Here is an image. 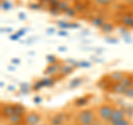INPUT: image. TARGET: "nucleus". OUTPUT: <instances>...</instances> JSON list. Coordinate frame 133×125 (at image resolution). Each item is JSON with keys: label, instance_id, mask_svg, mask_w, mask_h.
Here are the masks:
<instances>
[{"label": "nucleus", "instance_id": "nucleus-7", "mask_svg": "<svg viewBox=\"0 0 133 125\" xmlns=\"http://www.w3.org/2000/svg\"><path fill=\"white\" fill-rule=\"evenodd\" d=\"M125 75L123 72H120V71H115V72L113 73H111L110 74V80L111 82H113V83H120V81L123 79V77Z\"/></svg>", "mask_w": 133, "mask_h": 125}, {"label": "nucleus", "instance_id": "nucleus-12", "mask_svg": "<svg viewBox=\"0 0 133 125\" xmlns=\"http://www.w3.org/2000/svg\"><path fill=\"white\" fill-rule=\"evenodd\" d=\"M104 19L102 18V17H94V18H92V20H91V23L93 24V26L95 27H100L101 28L103 26V23H104Z\"/></svg>", "mask_w": 133, "mask_h": 125}, {"label": "nucleus", "instance_id": "nucleus-9", "mask_svg": "<svg viewBox=\"0 0 133 125\" xmlns=\"http://www.w3.org/2000/svg\"><path fill=\"white\" fill-rule=\"evenodd\" d=\"M120 84L123 85L125 89H129V87L133 86V78L131 75H124L122 80L120 81Z\"/></svg>", "mask_w": 133, "mask_h": 125}, {"label": "nucleus", "instance_id": "nucleus-2", "mask_svg": "<svg viewBox=\"0 0 133 125\" xmlns=\"http://www.w3.org/2000/svg\"><path fill=\"white\" fill-rule=\"evenodd\" d=\"M113 111H114V107L112 105H110V104H102V105L99 107L98 113H99L100 119L105 120V121H110Z\"/></svg>", "mask_w": 133, "mask_h": 125}, {"label": "nucleus", "instance_id": "nucleus-32", "mask_svg": "<svg viewBox=\"0 0 133 125\" xmlns=\"http://www.w3.org/2000/svg\"><path fill=\"white\" fill-rule=\"evenodd\" d=\"M19 38V36L18 34H15V36H12V37H10V39L11 40H17V39H18Z\"/></svg>", "mask_w": 133, "mask_h": 125}, {"label": "nucleus", "instance_id": "nucleus-17", "mask_svg": "<svg viewBox=\"0 0 133 125\" xmlns=\"http://www.w3.org/2000/svg\"><path fill=\"white\" fill-rule=\"evenodd\" d=\"M22 117H23V116H20V115L14 114V115L11 116V117H9V121H10V122H12L14 124H18V123L20 122V121L22 120Z\"/></svg>", "mask_w": 133, "mask_h": 125}, {"label": "nucleus", "instance_id": "nucleus-15", "mask_svg": "<svg viewBox=\"0 0 133 125\" xmlns=\"http://www.w3.org/2000/svg\"><path fill=\"white\" fill-rule=\"evenodd\" d=\"M58 8H59L60 11L65 12L70 8V6H69V3H68L66 0H61V2H60V5H59V7H58Z\"/></svg>", "mask_w": 133, "mask_h": 125}, {"label": "nucleus", "instance_id": "nucleus-5", "mask_svg": "<svg viewBox=\"0 0 133 125\" xmlns=\"http://www.w3.org/2000/svg\"><path fill=\"white\" fill-rule=\"evenodd\" d=\"M15 114V105L14 104H5L2 105V115L6 117H11Z\"/></svg>", "mask_w": 133, "mask_h": 125}, {"label": "nucleus", "instance_id": "nucleus-18", "mask_svg": "<svg viewBox=\"0 0 133 125\" xmlns=\"http://www.w3.org/2000/svg\"><path fill=\"white\" fill-rule=\"evenodd\" d=\"M41 85L42 86H50L53 83V80L51 78H48V79H43V80H41Z\"/></svg>", "mask_w": 133, "mask_h": 125}, {"label": "nucleus", "instance_id": "nucleus-30", "mask_svg": "<svg viewBox=\"0 0 133 125\" xmlns=\"http://www.w3.org/2000/svg\"><path fill=\"white\" fill-rule=\"evenodd\" d=\"M78 66H90V63L89 62H80L78 63Z\"/></svg>", "mask_w": 133, "mask_h": 125}, {"label": "nucleus", "instance_id": "nucleus-27", "mask_svg": "<svg viewBox=\"0 0 133 125\" xmlns=\"http://www.w3.org/2000/svg\"><path fill=\"white\" fill-rule=\"evenodd\" d=\"M31 8V9H35V10H39V9H41L42 8V6H41V3H31L30 6H29Z\"/></svg>", "mask_w": 133, "mask_h": 125}, {"label": "nucleus", "instance_id": "nucleus-10", "mask_svg": "<svg viewBox=\"0 0 133 125\" xmlns=\"http://www.w3.org/2000/svg\"><path fill=\"white\" fill-rule=\"evenodd\" d=\"M121 22L125 27H133V17L132 16H124V17H122Z\"/></svg>", "mask_w": 133, "mask_h": 125}, {"label": "nucleus", "instance_id": "nucleus-1", "mask_svg": "<svg viewBox=\"0 0 133 125\" xmlns=\"http://www.w3.org/2000/svg\"><path fill=\"white\" fill-rule=\"evenodd\" d=\"M78 120L81 125H92L95 120L94 112L92 110H82L78 114Z\"/></svg>", "mask_w": 133, "mask_h": 125}, {"label": "nucleus", "instance_id": "nucleus-37", "mask_svg": "<svg viewBox=\"0 0 133 125\" xmlns=\"http://www.w3.org/2000/svg\"><path fill=\"white\" fill-rule=\"evenodd\" d=\"M70 1H73V2H76V3H77V2H80L81 0H70Z\"/></svg>", "mask_w": 133, "mask_h": 125}, {"label": "nucleus", "instance_id": "nucleus-25", "mask_svg": "<svg viewBox=\"0 0 133 125\" xmlns=\"http://www.w3.org/2000/svg\"><path fill=\"white\" fill-rule=\"evenodd\" d=\"M1 7H2V9H5V10H9L11 8V3H10V1H2Z\"/></svg>", "mask_w": 133, "mask_h": 125}, {"label": "nucleus", "instance_id": "nucleus-28", "mask_svg": "<svg viewBox=\"0 0 133 125\" xmlns=\"http://www.w3.org/2000/svg\"><path fill=\"white\" fill-rule=\"evenodd\" d=\"M49 11L51 12V13H53V15H59L60 12H61V11L59 10V8H55V7H50Z\"/></svg>", "mask_w": 133, "mask_h": 125}, {"label": "nucleus", "instance_id": "nucleus-14", "mask_svg": "<svg viewBox=\"0 0 133 125\" xmlns=\"http://www.w3.org/2000/svg\"><path fill=\"white\" fill-rule=\"evenodd\" d=\"M101 30L103 32H105V33L111 32L112 30H113V24L110 23V22H104V23H103V26L101 27Z\"/></svg>", "mask_w": 133, "mask_h": 125}, {"label": "nucleus", "instance_id": "nucleus-26", "mask_svg": "<svg viewBox=\"0 0 133 125\" xmlns=\"http://www.w3.org/2000/svg\"><path fill=\"white\" fill-rule=\"evenodd\" d=\"M81 83V79H74V80H72V82L70 83V87H74L79 85Z\"/></svg>", "mask_w": 133, "mask_h": 125}, {"label": "nucleus", "instance_id": "nucleus-8", "mask_svg": "<svg viewBox=\"0 0 133 125\" xmlns=\"http://www.w3.org/2000/svg\"><path fill=\"white\" fill-rule=\"evenodd\" d=\"M60 69H61L60 65L57 64V63H55V64H49V66L45 69L44 73L47 74V75H53V74L58 73V71H60Z\"/></svg>", "mask_w": 133, "mask_h": 125}, {"label": "nucleus", "instance_id": "nucleus-20", "mask_svg": "<svg viewBox=\"0 0 133 125\" xmlns=\"http://www.w3.org/2000/svg\"><path fill=\"white\" fill-rule=\"evenodd\" d=\"M74 9H76V11L78 12H81V11H83V10H84L85 9V8H84V5H83V3H81V2H77L76 3V5H74Z\"/></svg>", "mask_w": 133, "mask_h": 125}, {"label": "nucleus", "instance_id": "nucleus-6", "mask_svg": "<svg viewBox=\"0 0 133 125\" xmlns=\"http://www.w3.org/2000/svg\"><path fill=\"white\" fill-rule=\"evenodd\" d=\"M111 91H112V92H114V93H116V94L124 95L127 89L123 85L120 84V83H113V84L111 85Z\"/></svg>", "mask_w": 133, "mask_h": 125}, {"label": "nucleus", "instance_id": "nucleus-19", "mask_svg": "<svg viewBox=\"0 0 133 125\" xmlns=\"http://www.w3.org/2000/svg\"><path fill=\"white\" fill-rule=\"evenodd\" d=\"M87 102H88V99L87 98H79L74 103H76L78 106H83L84 104H87Z\"/></svg>", "mask_w": 133, "mask_h": 125}, {"label": "nucleus", "instance_id": "nucleus-22", "mask_svg": "<svg viewBox=\"0 0 133 125\" xmlns=\"http://www.w3.org/2000/svg\"><path fill=\"white\" fill-rule=\"evenodd\" d=\"M124 95H125L127 98H129V99H133V86H131V87H129V89H127V91H125V93H124Z\"/></svg>", "mask_w": 133, "mask_h": 125}, {"label": "nucleus", "instance_id": "nucleus-39", "mask_svg": "<svg viewBox=\"0 0 133 125\" xmlns=\"http://www.w3.org/2000/svg\"><path fill=\"white\" fill-rule=\"evenodd\" d=\"M132 28H133V27H132Z\"/></svg>", "mask_w": 133, "mask_h": 125}, {"label": "nucleus", "instance_id": "nucleus-21", "mask_svg": "<svg viewBox=\"0 0 133 125\" xmlns=\"http://www.w3.org/2000/svg\"><path fill=\"white\" fill-rule=\"evenodd\" d=\"M64 13L66 15V16H69V17H74L77 15V11H76V9H74V8H72V7H70L68 10H66Z\"/></svg>", "mask_w": 133, "mask_h": 125}, {"label": "nucleus", "instance_id": "nucleus-35", "mask_svg": "<svg viewBox=\"0 0 133 125\" xmlns=\"http://www.w3.org/2000/svg\"><path fill=\"white\" fill-rule=\"evenodd\" d=\"M19 17H20V18H21L22 20H23L24 18H26V16H24V15H22V13H20V15H19Z\"/></svg>", "mask_w": 133, "mask_h": 125}, {"label": "nucleus", "instance_id": "nucleus-36", "mask_svg": "<svg viewBox=\"0 0 133 125\" xmlns=\"http://www.w3.org/2000/svg\"><path fill=\"white\" fill-rule=\"evenodd\" d=\"M125 2H129V3H133V0H124Z\"/></svg>", "mask_w": 133, "mask_h": 125}, {"label": "nucleus", "instance_id": "nucleus-34", "mask_svg": "<svg viewBox=\"0 0 133 125\" xmlns=\"http://www.w3.org/2000/svg\"><path fill=\"white\" fill-rule=\"evenodd\" d=\"M14 62L17 64V63H19V60H18V59H12V63H14Z\"/></svg>", "mask_w": 133, "mask_h": 125}, {"label": "nucleus", "instance_id": "nucleus-31", "mask_svg": "<svg viewBox=\"0 0 133 125\" xmlns=\"http://www.w3.org/2000/svg\"><path fill=\"white\" fill-rule=\"evenodd\" d=\"M35 102H36V103H40V102H41V98L36 96V98H35Z\"/></svg>", "mask_w": 133, "mask_h": 125}, {"label": "nucleus", "instance_id": "nucleus-3", "mask_svg": "<svg viewBox=\"0 0 133 125\" xmlns=\"http://www.w3.org/2000/svg\"><path fill=\"white\" fill-rule=\"evenodd\" d=\"M124 116H125V113H124V111H123L122 109H119V107H116V109H114L113 113H112L110 122H111V123L118 122V121L124 119Z\"/></svg>", "mask_w": 133, "mask_h": 125}, {"label": "nucleus", "instance_id": "nucleus-38", "mask_svg": "<svg viewBox=\"0 0 133 125\" xmlns=\"http://www.w3.org/2000/svg\"><path fill=\"white\" fill-rule=\"evenodd\" d=\"M9 90L12 91V90H15V87H12V86H9Z\"/></svg>", "mask_w": 133, "mask_h": 125}, {"label": "nucleus", "instance_id": "nucleus-11", "mask_svg": "<svg viewBox=\"0 0 133 125\" xmlns=\"http://www.w3.org/2000/svg\"><path fill=\"white\" fill-rule=\"evenodd\" d=\"M14 105H15V114L23 116L24 113H26V109H24V106L21 105V104H14Z\"/></svg>", "mask_w": 133, "mask_h": 125}, {"label": "nucleus", "instance_id": "nucleus-13", "mask_svg": "<svg viewBox=\"0 0 133 125\" xmlns=\"http://www.w3.org/2000/svg\"><path fill=\"white\" fill-rule=\"evenodd\" d=\"M71 71H72V66L71 65H62L59 72L62 74V75H66V74L71 73Z\"/></svg>", "mask_w": 133, "mask_h": 125}, {"label": "nucleus", "instance_id": "nucleus-23", "mask_svg": "<svg viewBox=\"0 0 133 125\" xmlns=\"http://www.w3.org/2000/svg\"><path fill=\"white\" fill-rule=\"evenodd\" d=\"M61 2V0H49V6L50 7H55V8H58Z\"/></svg>", "mask_w": 133, "mask_h": 125}, {"label": "nucleus", "instance_id": "nucleus-29", "mask_svg": "<svg viewBox=\"0 0 133 125\" xmlns=\"http://www.w3.org/2000/svg\"><path fill=\"white\" fill-rule=\"evenodd\" d=\"M48 61H49L50 64H55L56 63V58L53 57V55H49L48 57Z\"/></svg>", "mask_w": 133, "mask_h": 125}, {"label": "nucleus", "instance_id": "nucleus-16", "mask_svg": "<svg viewBox=\"0 0 133 125\" xmlns=\"http://www.w3.org/2000/svg\"><path fill=\"white\" fill-rule=\"evenodd\" d=\"M94 2L101 7H108L113 2V0H94Z\"/></svg>", "mask_w": 133, "mask_h": 125}, {"label": "nucleus", "instance_id": "nucleus-4", "mask_svg": "<svg viewBox=\"0 0 133 125\" xmlns=\"http://www.w3.org/2000/svg\"><path fill=\"white\" fill-rule=\"evenodd\" d=\"M40 121V115L36 112H31L26 116V122L30 125H36L38 124V122Z\"/></svg>", "mask_w": 133, "mask_h": 125}, {"label": "nucleus", "instance_id": "nucleus-24", "mask_svg": "<svg viewBox=\"0 0 133 125\" xmlns=\"http://www.w3.org/2000/svg\"><path fill=\"white\" fill-rule=\"evenodd\" d=\"M111 124L112 125H130V123H129L125 119H122V120L118 121V122H114V123H111Z\"/></svg>", "mask_w": 133, "mask_h": 125}, {"label": "nucleus", "instance_id": "nucleus-33", "mask_svg": "<svg viewBox=\"0 0 133 125\" xmlns=\"http://www.w3.org/2000/svg\"><path fill=\"white\" fill-rule=\"evenodd\" d=\"M39 3H49V0H38Z\"/></svg>", "mask_w": 133, "mask_h": 125}]
</instances>
